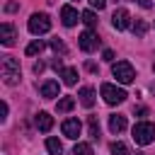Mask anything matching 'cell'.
Returning a JSON list of instances; mask_svg holds the SVG:
<instances>
[{"instance_id":"cell-1","label":"cell","mask_w":155,"mask_h":155,"mask_svg":"<svg viewBox=\"0 0 155 155\" xmlns=\"http://www.w3.org/2000/svg\"><path fill=\"white\" fill-rule=\"evenodd\" d=\"M0 73H2V82L5 85H17L19 82V61L15 56H2L0 61Z\"/></svg>"},{"instance_id":"cell-2","label":"cell","mask_w":155,"mask_h":155,"mask_svg":"<svg viewBox=\"0 0 155 155\" xmlns=\"http://www.w3.org/2000/svg\"><path fill=\"white\" fill-rule=\"evenodd\" d=\"M133 140L138 143V145H150L153 140H155V124H150V121H140V124H136L133 126Z\"/></svg>"},{"instance_id":"cell-3","label":"cell","mask_w":155,"mask_h":155,"mask_svg":"<svg viewBox=\"0 0 155 155\" xmlns=\"http://www.w3.org/2000/svg\"><path fill=\"white\" fill-rule=\"evenodd\" d=\"M111 75H114L121 85H128V82L136 80V70H133V65H131L128 61H116V63L111 65Z\"/></svg>"},{"instance_id":"cell-4","label":"cell","mask_w":155,"mask_h":155,"mask_svg":"<svg viewBox=\"0 0 155 155\" xmlns=\"http://www.w3.org/2000/svg\"><path fill=\"white\" fill-rule=\"evenodd\" d=\"M29 31L31 34H36V36H41V34H46L48 29H51V19H48V15L46 12H34L31 17H29Z\"/></svg>"},{"instance_id":"cell-5","label":"cell","mask_w":155,"mask_h":155,"mask_svg":"<svg viewBox=\"0 0 155 155\" xmlns=\"http://www.w3.org/2000/svg\"><path fill=\"white\" fill-rule=\"evenodd\" d=\"M99 92H102L104 102H107V104H111V107H114V104H121V102H126V97H128V94H126L121 87H114L111 82H104V85L99 87Z\"/></svg>"},{"instance_id":"cell-6","label":"cell","mask_w":155,"mask_h":155,"mask_svg":"<svg viewBox=\"0 0 155 155\" xmlns=\"http://www.w3.org/2000/svg\"><path fill=\"white\" fill-rule=\"evenodd\" d=\"M78 46H80L85 53H92V51H97V46H99V36H97L92 29H85V31L78 36Z\"/></svg>"},{"instance_id":"cell-7","label":"cell","mask_w":155,"mask_h":155,"mask_svg":"<svg viewBox=\"0 0 155 155\" xmlns=\"http://www.w3.org/2000/svg\"><path fill=\"white\" fill-rule=\"evenodd\" d=\"M111 24H114L116 31H124V29H128V24H131V15H128L124 7H119V10H114V15H111Z\"/></svg>"},{"instance_id":"cell-8","label":"cell","mask_w":155,"mask_h":155,"mask_svg":"<svg viewBox=\"0 0 155 155\" xmlns=\"http://www.w3.org/2000/svg\"><path fill=\"white\" fill-rule=\"evenodd\" d=\"M61 131H63L65 138L78 140V136H80V131H82V124H80V119H65L63 126H61Z\"/></svg>"},{"instance_id":"cell-9","label":"cell","mask_w":155,"mask_h":155,"mask_svg":"<svg viewBox=\"0 0 155 155\" xmlns=\"http://www.w3.org/2000/svg\"><path fill=\"white\" fill-rule=\"evenodd\" d=\"M15 39H17L15 27H12L10 22H2V24H0V41H2V46H12Z\"/></svg>"},{"instance_id":"cell-10","label":"cell","mask_w":155,"mask_h":155,"mask_svg":"<svg viewBox=\"0 0 155 155\" xmlns=\"http://www.w3.org/2000/svg\"><path fill=\"white\" fill-rule=\"evenodd\" d=\"M34 124H36V128H39V131L48 133V131L53 128V116H51L48 111H39V114L34 116Z\"/></svg>"},{"instance_id":"cell-11","label":"cell","mask_w":155,"mask_h":155,"mask_svg":"<svg viewBox=\"0 0 155 155\" xmlns=\"http://www.w3.org/2000/svg\"><path fill=\"white\" fill-rule=\"evenodd\" d=\"M61 19H63L65 27H75V24L80 22V19H78V10L70 7V5H63V7H61Z\"/></svg>"},{"instance_id":"cell-12","label":"cell","mask_w":155,"mask_h":155,"mask_svg":"<svg viewBox=\"0 0 155 155\" xmlns=\"http://www.w3.org/2000/svg\"><path fill=\"white\" fill-rule=\"evenodd\" d=\"M109 131H111V133L126 131V116H124V114H111V116H109Z\"/></svg>"},{"instance_id":"cell-13","label":"cell","mask_w":155,"mask_h":155,"mask_svg":"<svg viewBox=\"0 0 155 155\" xmlns=\"http://www.w3.org/2000/svg\"><path fill=\"white\" fill-rule=\"evenodd\" d=\"M58 82L56 80H46L44 85H41V97L44 99H53V97H58Z\"/></svg>"},{"instance_id":"cell-14","label":"cell","mask_w":155,"mask_h":155,"mask_svg":"<svg viewBox=\"0 0 155 155\" xmlns=\"http://www.w3.org/2000/svg\"><path fill=\"white\" fill-rule=\"evenodd\" d=\"M78 97H80V104L82 107H92L94 104V99H97V94H94V90L92 87H80V92H78Z\"/></svg>"},{"instance_id":"cell-15","label":"cell","mask_w":155,"mask_h":155,"mask_svg":"<svg viewBox=\"0 0 155 155\" xmlns=\"http://www.w3.org/2000/svg\"><path fill=\"white\" fill-rule=\"evenodd\" d=\"M44 48H46V41H41V39H34V41H31V44L24 48V53H27V56H36V53H41Z\"/></svg>"},{"instance_id":"cell-16","label":"cell","mask_w":155,"mask_h":155,"mask_svg":"<svg viewBox=\"0 0 155 155\" xmlns=\"http://www.w3.org/2000/svg\"><path fill=\"white\" fill-rule=\"evenodd\" d=\"M80 22H85L87 29H94V27H97V15H94L92 10H85V12L80 15Z\"/></svg>"},{"instance_id":"cell-17","label":"cell","mask_w":155,"mask_h":155,"mask_svg":"<svg viewBox=\"0 0 155 155\" xmlns=\"http://www.w3.org/2000/svg\"><path fill=\"white\" fill-rule=\"evenodd\" d=\"M61 78H63V82H65V85H70V87H73V85L78 82V68H65V70L61 73Z\"/></svg>"},{"instance_id":"cell-18","label":"cell","mask_w":155,"mask_h":155,"mask_svg":"<svg viewBox=\"0 0 155 155\" xmlns=\"http://www.w3.org/2000/svg\"><path fill=\"white\" fill-rule=\"evenodd\" d=\"M46 150H48V155H61L63 145H61L58 138H46Z\"/></svg>"},{"instance_id":"cell-19","label":"cell","mask_w":155,"mask_h":155,"mask_svg":"<svg viewBox=\"0 0 155 155\" xmlns=\"http://www.w3.org/2000/svg\"><path fill=\"white\" fill-rule=\"evenodd\" d=\"M73 107H75V99H73V97H61V99L56 102V109H58V111H63V114H65V111H70Z\"/></svg>"},{"instance_id":"cell-20","label":"cell","mask_w":155,"mask_h":155,"mask_svg":"<svg viewBox=\"0 0 155 155\" xmlns=\"http://www.w3.org/2000/svg\"><path fill=\"white\" fill-rule=\"evenodd\" d=\"M109 150H111V155H131V153H128V145H126V143H121V140L111 143V148H109Z\"/></svg>"},{"instance_id":"cell-21","label":"cell","mask_w":155,"mask_h":155,"mask_svg":"<svg viewBox=\"0 0 155 155\" xmlns=\"http://www.w3.org/2000/svg\"><path fill=\"white\" fill-rule=\"evenodd\" d=\"M131 29H133V34H136V36H143V34L148 31V22H143V19H136V22L131 24Z\"/></svg>"},{"instance_id":"cell-22","label":"cell","mask_w":155,"mask_h":155,"mask_svg":"<svg viewBox=\"0 0 155 155\" xmlns=\"http://www.w3.org/2000/svg\"><path fill=\"white\" fill-rule=\"evenodd\" d=\"M87 128H90V136L92 138H99V121H97V116H90L87 119Z\"/></svg>"},{"instance_id":"cell-23","label":"cell","mask_w":155,"mask_h":155,"mask_svg":"<svg viewBox=\"0 0 155 155\" xmlns=\"http://www.w3.org/2000/svg\"><path fill=\"white\" fill-rule=\"evenodd\" d=\"M73 155H94V153H92V145L90 143H78L73 148Z\"/></svg>"},{"instance_id":"cell-24","label":"cell","mask_w":155,"mask_h":155,"mask_svg":"<svg viewBox=\"0 0 155 155\" xmlns=\"http://www.w3.org/2000/svg\"><path fill=\"white\" fill-rule=\"evenodd\" d=\"M51 48H53L56 53H65V44H63L61 39H51Z\"/></svg>"},{"instance_id":"cell-25","label":"cell","mask_w":155,"mask_h":155,"mask_svg":"<svg viewBox=\"0 0 155 155\" xmlns=\"http://www.w3.org/2000/svg\"><path fill=\"white\" fill-rule=\"evenodd\" d=\"M51 65H53V70H56V73H63V70H65V68H63V61H61V58H53V63H51Z\"/></svg>"},{"instance_id":"cell-26","label":"cell","mask_w":155,"mask_h":155,"mask_svg":"<svg viewBox=\"0 0 155 155\" xmlns=\"http://www.w3.org/2000/svg\"><path fill=\"white\" fill-rule=\"evenodd\" d=\"M44 68H46V63H44V61L34 63V73H36V75H41V73H44Z\"/></svg>"},{"instance_id":"cell-27","label":"cell","mask_w":155,"mask_h":155,"mask_svg":"<svg viewBox=\"0 0 155 155\" xmlns=\"http://www.w3.org/2000/svg\"><path fill=\"white\" fill-rule=\"evenodd\" d=\"M133 2H138L143 10H150V7H153V0H133Z\"/></svg>"},{"instance_id":"cell-28","label":"cell","mask_w":155,"mask_h":155,"mask_svg":"<svg viewBox=\"0 0 155 155\" xmlns=\"http://www.w3.org/2000/svg\"><path fill=\"white\" fill-rule=\"evenodd\" d=\"M87 2H90L92 7H97V10H102V7L107 5V0H87Z\"/></svg>"},{"instance_id":"cell-29","label":"cell","mask_w":155,"mask_h":155,"mask_svg":"<svg viewBox=\"0 0 155 155\" xmlns=\"http://www.w3.org/2000/svg\"><path fill=\"white\" fill-rule=\"evenodd\" d=\"M5 10H7V12H17V10H19V5H17V2H7V5H5Z\"/></svg>"},{"instance_id":"cell-30","label":"cell","mask_w":155,"mask_h":155,"mask_svg":"<svg viewBox=\"0 0 155 155\" xmlns=\"http://www.w3.org/2000/svg\"><path fill=\"white\" fill-rule=\"evenodd\" d=\"M102 58H104V61H109V63H111V61H114V51H109V48H107V51H104V53H102Z\"/></svg>"},{"instance_id":"cell-31","label":"cell","mask_w":155,"mask_h":155,"mask_svg":"<svg viewBox=\"0 0 155 155\" xmlns=\"http://www.w3.org/2000/svg\"><path fill=\"white\" fill-rule=\"evenodd\" d=\"M0 111H2V116H0V119L5 121V119H7V102H2V107H0Z\"/></svg>"},{"instance_id":"cell-32","label":"cell","mask_w":155,"mask_h":155,"mask_svg":"<svg viewBox=\"0 0 155 155\" xmlns=\"http://www.w3.org/2000/svg\"><path fill=\"white\" fill-rule=\"evenodd\" d=\"M85 68H87V70H90V73H94V70H97V65H94V63H92V61H87V65H85Z\"/></svg>"},{"instance_id":"cell-33","label":"cell","mask_w":155,"mask_h":155,"mask_svg":"<svg viewBox=\"0 0 155 155\" xmlns=\"http://www.w3.org/2000/svg\"><path fill=\"white\" fill-rule=\"evenodd\" d=\"M133 111H136V114H148V109H145V107H133Z\"/></svg>"},{"instance_id":"cell-34","label":"cell","mask_w":155,"mask_h":155,"mask_svg":"<svg viewBox=\"0 0 155 155\" xmlns=\"http://www.w3.org/2000/svg\"><path fill=\"white\" fill-rule=\"evenodd\" d=\"M150 90H153V92H155V82H153V85H150Z\"/></svg>"},{"instance_id":"cell-35","label":"cell","mask_w":155,"mask_h":155,"mask_svg":"<svg viewBox=\"0 0 155 155\" xmlns=\"http://www.w3.org/2000/svg\"><path fill=\"white\" fill-rule=\"evenodd\" d=\"M136 155H145V153H136Z\"/></svg>"},{"instance_id":"cell-36","label":"cell","mask_w":155,"mask_h":155,"mask_svg":"<svg viewBox=\"0 0 155 155\" xmlns=\"http://www.w3.org/2000/svg\"><path fill=\"white\" fill-rule=\"evenodd\" d=\"M153 70H155V63H153Z\"/></svg>"}]
</instances>
